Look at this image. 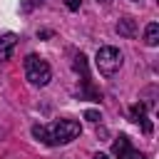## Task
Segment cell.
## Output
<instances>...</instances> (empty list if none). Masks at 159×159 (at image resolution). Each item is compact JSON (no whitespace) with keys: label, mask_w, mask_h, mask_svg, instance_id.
Masks as SVG:
<instances>
[{"label":"cell","mask_w":159,"mask_h":159,"mask_svg":"<svg viewBox=\"0 0 159 159\" xmlns=\"http://www.w3.org/2000/svg\"><path fill=\"white\" fill-rule=\"evenodd\" d=\"M117 32H119L122 37H134V35H137V22H134L132 17H122V20L117 22Z\"/></svg>","instance_id":"cell-5"},{"label":"cell","mask_w":159,"mask_h":159,"mask_svg":"<svg viewBox=\"0 0 159 159\" xmlns=\"http://www.w3.org/2000/svg\"><path fill=\"white\" fill-rule=\"evenodd\" d=\"M84 119H89V122H99L102 114H99L97 109H87V112H84Z\"/></svg>","instance_id":"cell-11"},{"label":"cell","mask_w":159,"mask_h":159,"mask_svg":"<svg viewBox=\"0 0 159 159\" xmlns=\"http://www.w3.org/2000/svg\"><path fill=\"white\" fill-rule=\"evenodd\" d=\"M72 70L75 72H80L82 75V80H87L89 75H87V60H84V55L80 52V55H75V60H72Z\"/></svg>","instance_id":"cell-8"},{"label":"cell","mask_w":159,"mask_h":159,"mask_svg":"<svg viewBox=\"0 0 159 159\" xmlns=\"http://www.w3.org/2000/svg\"><path fill=\"white\" fill-rule=\"evenodd\" d=\"M129 147H132V144H129V137H127V134H119V137L114 139V144H112V152H114L117 157H122Z\"/></svg>","instance_id":"cell-7"},{"label":"cell","mask_w":159,"mask_h":159,"mask_svg":"<svg viewBox=\"0 0 159 159\" xmlns=\"http://www.w3.org/2000/svg\"><path fill=\"white\" fill-rule=\"evenodd\" d=\"M25 77H27L30 84H35V87H45V84L52 80V70H50V65H47L42 57H37V55H27V57H25Z\"/></svg>","instance_id":"cell-2"},{"label":"cell","mask_w":159,"mask_h":159,"mask_svg":"<svg viewBox=\"0 0 159 159\" xmlns=\"http://www.w3.org/2000/svg\"><path fill=\"white\" fill-rule=\"evenodd\" d=\"M37 37H52V32L50 30H42V32H37Z\"/></svg>","instance_id":"cell-13"},{"label":"cell","mask_w":159,"mask_h":159,"mask_svg":"<svg viewBox=\"0 0 159 159\" xmlns=\"http://www.w3.org/2000/svg\"><path fill=\"white\" fill-rule=\"evenodd\" d=\"M144 42H147L149 47H157V45H159V25H157V22H149V25H147V30H144Z\"/></svg>","instance_id":"cell-6"},{"label":"cell","mask_w":159,"mask_h":159,"mask_svg":"<svg viewBox=\"0 0 159 159\" xmlns=\"http://www.w3.org/2000/svg\"><path fill=\"white\" fill-rule=\"evenodd\" d=\"M32 134H35L40 142L55 147V144H70L72 139H77V137L82 134V127H80V122H75V119H60V122H55L52 127L35 124V127H32Z\"/></svg>","instance_id":"cell-1"},{"label":"cell","mask_w":159,"mask_h":159,"mask_svg":"<svg viewBox=\"0 0 159 159\" xmlns=\"http://www.w3.org/2000/svg\"><path fill=\"white\" fill-rule=\"evenodd\" d=\"M94 159H109L107 154H94Z\"/></svg>","instance_id":"cell-14"},{"label":"cell","mask_w":159,"mask_h":159,"mask_svg":"<svg viewBox=\"0 0 159 159\" xmlns=\"http://www.w3.org/2000/svg\"><path fill=\"white\" fill-rule=\"evenodd\" d=\"M97 70L104 75V77H112L119 67H122V52L117 47H99L97 52Z\"/></svg>","instance_id":"cell-3"},{"label":"cell","mask_w":159,"mask_h":159,"mask_svg":"<svg viewBox=\"0 0 159 159\" xmlns=\"http://www.w3.org/2000/svg\"><path fill=\"white\" fill-rule=\"evenodd\" d=\"M65 5H67V10H80L82 0H65Z\"/></svg>","instance_id":"cell-12"},{"label":"cell","mask_w":159,"mask_h":159,"mask_svg":"<svg viewBox=\"0 0 159 159\" xmlns=\"http://www.w3.org/2000/svg\"><path fill=\"white\" fill-rule=\"evenodd\" d=\"M129 114H132V122H137V124L147 122V107H144V104H132Z\"/></svg>","instance_id":"cell-9"},{"label":"cell","mask_w":159,"mask_h":159,"mask_svg":"<svg viewBox=\"0 0 159 159\" xmlns=\"http://www.w3.org/2000/svg\"><path fill=\"white\" fill-rule=\"evenodd\" d=\"M119 159H147V157H144L139 149H132V147H129V149H127V152H124Z\"/></svg>","instance_id":"cell-10"},{"label":"cell","mask_w":159,"mask_h":159,"mask_svg":"<svg viewBox=\"0 0 159 159\" xmlns=\"http://www.w3.org/2000/svg\"><path fill=\"white\" fill-rule=\"evenodd\" d=\"M15 45H17V37H15L12 32H7V35H2V37H0V62H5V60H10V57H12Z\"/></svg>","instance_id":"cell-4"},{"label":"cell","mask_w":159,"mask_h":159,"mask_svg":"<svg viewBox=\"0 0 159 159\" xmlns=\"http://www.w3.org/2000/svg\"><path fill=\"white\" fill-rule=\"evenodd\" d=\"M97 2H109V0H97Z\"/></svg>","instance_id":"cell-15"}]
</instances>
